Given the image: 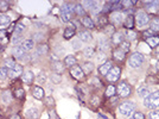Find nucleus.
Wrapping results in <instances>:
<instances>
[{
	"instance_id": "9b49d317",
	"label": "nucleus",
	"mask_w": 159,
	"mask_h": 119,
	"mask_svg": "<svg viewBox=\"0 0 159 119\" xmlns=\"http://www.w3.org/2000/svg\"><path fill=\"white\" fill-rule=\"evenodd\" d=\"M111 69H112V62L111 61H106L99 67V73L101 75H106L107 76V74H108V72Z\"/></svg>"
},
{
	"instance_id": "bf43d9fd",
	"label": "nucleus",
	"mask_w": 159,
	"mask_h": 119,
	"mask_svg": "<svg viewBox=\"0 0 159 119\" xmlns=\"http://www.w3.org/2000/svg\"><path fill=\"white\" fill-rule=\"evenodd\" d=\"M156 68H157V69H158V70H159V61H158V63L156 64Z\"/></svg>"
},
{
	"instance_id": "473e14b6",
	"label": "nucleus",
	"mask_w": 159,
	"mask_h": 119,
	"mask_svg": "<svg viewBox=\"0 0 159 119\" xmlns=\"http://www.w3.org/2000/svg\"><path fill=\"white\" fill-rule=\"evenodd\" d=\"M1 99H2V101H4L5 104H10L11 100H12V94H11V92H8V91L4 92V93L1 94Z\"/></svg>"
},
{
	"instance_id": "72a5a7b5",
	"label": "nucleus",
	"mask_w": 159,
	"mask_h": 119,
	"mask_svg": "<svg viewBox=\"0 0 159 119\" xmlns=\"http://www.w3.org/2000/svg\"><path fill=\"white\" fill-rule=\"evenodd\" d=\"M108 40H106V38H101L99 40V49L100 50H102V51H106L107 49H108Z\"/></svg>"
},
{
	"instance_id": "20e7f679",
	"label": "nucleus",
	"mask_w": 159,
	"mask_h": 119,
	"mask_svg": "<svg viewBox=\"0 0 159 119\" xmlns=\"http://www.w3.org/2000/svg\"><path fill=\"white\" fill-rule=\"evenodd\" d=\"M142 63H144V56L140 53L132 54L129 60H128V64L131 68H140Z\"/></svg>"
},
{
	"instance_id": "5701e85b",
	"label": "nucleus",
	"mask_w": 159,
	"mask_h": 119,
	"mask_svg": "<svg viewBox=\"0 0 159 119\" xmlns=\"http://www.w3.org/2000/svg\"><path fill=\"white\" fill-rule=\"evenodd\" d=\"M48 51H49V47L46 45V44H40L37 47V49H36V55H46L48 54Z\"/></svg>"
},
{
	"instance_id": "0eeeda50",
	"label": "nucleus",
	"mask_w": 159,
	"mask_h": 119,
	"mask_svg": "<svg viewBox=\"0 0 159 119\" xmlns=\"http://www.w3.org/2000/svg\"><path fill=\"white\" fill-rule=\"evenodd\" d=\"M70 74H71V76L73 78H75L76 80H81L84 78V72H83V69H82V67H80V66H74V67H71V69H70Z\"/></svg>"
},
{
	"instance_id": "393cba45",
	"label": "nucleus",
	"mask_w": 159,
	"mask_h": 119,
	"mask_svg": "<svg viewBox=\"0 0 159 119\" xmlns=\"http://www.w3.org/2000/svg\"><path fill=\"white\" fill-rule=\"evenodd\" d=\"M75 64H76V59H75V56H73V55L65 56V59H64V66L74 67Z\"/></svg>"
},
{
	"instance_id": "1a4fd4ad",
	"label": "nucleus",
	"mask_w": 159,
	"mask_h": 119,
	"mask_svg": "<svg viewBox=\"0 0 159 119\" xmlns=\"http://www.w3.org/2000/svg\"><path fill=\"white\" fill-rule=\"evenodd\" d=\"M75 30H76V25H75L74 23L70 21V24L67 26V29H65V31H64V38H65V40H70L71 37H74Z\"/></svg>"
},
{
	"instance_id": "f8f14e48",
	"label": "nucleus",
	"mask_w": 159,
	"mask_h": 119,
	"mask_svg": "<svg viewBox=\"0 0 159 119\" xmlns=\"http://www.w3.org/2000/svg\"><path fill=\"white\" fill-rule=\"evenodd\" d=\"M122 20H123V14H122L121 12L115 11V12H113V13L111 14V21H112L113 24H115V25L121 24Z\"/></svg>"
},
{
	"instance_id": "2f4dec72",
	"label": "nucleus",
	"mask_w": 159,
	"mask_h": 119,
	"mask_svg": "<svg viewBox=\"0 0 159 119\" xmlns=\"http://www.w3.org/2000/svg\"><path fill=\"white\" fill-rule=\"evenodd\" d=\"M151 30L154 32H159V17L157 18H153L151 20Z\"/></svg>"
},
{
	"instance_id": "c9c22d12",
	"label": "nucleus",
	"mask_w": 159,
	"mask_h": 119,
	"mask_svg": "<svg viewBox=\"0 0 159 119\" xmlns=\"http://www.w3.org/2000/svg\"><path fill=\"white\" fill-rule=\"evenodd\" d=\"M115 92H117V88L114 86H108V88L106 89V95L108 98H111V97H113L115 94Z\"/></svg>"
},
{
	"instance_id": "9d476101",
	"label": "nucleus",
	"mask_w": 159,
	"mask_h": 119,
	"mask_svg": "<svg viewBox=\"0 0 159 119\" xmlns=\"http://www.w3.org/2000/svg\"><path fill=\"white\" fill-rule=\"evenodd\" d=\"M23 74V66L20 64H16L13 69H10L8 70V76L11 79H14V78H18Z\"/></svg>"
},
{
	"instance_id": "aec40b11",
	"label": "nucleus",
	"mask_w": 159,
	"mask_h": 119,
	"mask_svg": "<svg viewBox=\"0 0 159 119\" xmlns=\"http://www.w3.org/2000/svg\"><path fill=\"white\" fill-rule=\"evenodd\" d=\"M21 47L25 51H29V50H32L33 47H35V40H25L21 43Z\"/></svg>"
},
{
	"instance_id": "f3484780",
	"label": "nucleus",
	"mask_w": 159,
	"mask_h": 119,
	"mask_svg": "<svg viewBox=\"0 0 159 119\" xmlns=\"http://www.w3.org/2000/svg\"><path fill=\"white\" fill-rule=\"evenodd\" d=\"M13 55L17 57V59H23L24 56H25V50L23 49V47L21 45H17V47H14L13 48Z\"/></svg>"
},
{
	"instance_id": "2eb2a0df",
	"label": "nucleus",
	"mask_w": 159,
	"mask_h": 119,
	"mask_svg": "<svg viewBox=\"0 0 159 119\" xmlns=\"http://www.w3.org/2000/svg\"><path fill=\"white\" fill-rule=\"evenodd\" d=\"M32 95L36 98V99L38 100H42L43 98H44V89L42 88V87H33V89H32Z\"/></svg>"
},
{
	"instance_id": "7ed1b4c3",
	"label": "nucleus",
	"mask_w": 159,
	"mask_h": 119,
	"mask_svg": "<svg viewBox=\"0 0 159 119\" xmlns=\"http://www.w3.org/2000/svg\"><path fill=\"white\" fill-rule=\"evenodd\" d=\"M73 16H74V6L65 4L61 7V18L63 21H65V23L70 21Z\"/></svg>"
},
{
	"instance_id": "c03bdc74",
	"label": "nucleus",
	"mask_w": 159,
	"mask_h": 119,
	"mask_svg": "<svg viewBox=\"0 0 159 119\" xmlns=\"http://www.w3.org/2000/svg\"><path fill=\"white\" fill-rule=\"evenodd\" d=\"M8 10V4L6 1H0V11L1 12H5Z\"/></svg>"
},
{
	"instance_id": "4468645a",
	"label": "nucleus",
	"mask_w": 159,
	"mask_h": 119,
	"mask_svg": "<svg viewBox=\"0 0 159 119\" xmlns=\"http://www.w3.org/2000/svg\"><path fill=\"white\" fill-rule=\"evenodd\" d=\"M134 23H136V18H134V16H132V14H128V16L126 17V19H125L123 25H125V27H126V29H128V30H132V29L134 27Z\"/></svg>"
},
{
	"instance_id": "f257e3e1",
	"label": "nucleus",
	"mask_w": 159,
	"mask_h": 119,
	"mask_svg": "<svg viewBox=\"0 0 159 119\" xmlns=\"http://www.w3.org/2000/svg\"><path fill=\"white\" fill-rule=\"evenodd\" d=\"M144 106L151 110H156L159 107V91L151 93L146 99L144 100Z\"/></svg>"
},
{
	"instance_id": "a18cd8bd",
	"label": "nucleus",
	"mask_w": 159,
	"mask_h": 119,
	"mask_svg": "<svg viewBox=\"0 0 159 119\" xmlns=\"http://www.w3.org/2000/svg\"><path fill=\"white\" fill-rule=\"evenodd\" d=\"M51 79L54 81V83H60L62 78H61V74H52L51 75Z\"/></svg>"
},
{
	"instance_id": "a19ab883",
	"label": "nucleus",
	"mask_w": 159,
	"mask_h": 119,
	"mask_svg": "<svg viewBox=\"0 0 159 119\" xmlns=\"http://www.w3.org/2000/svg\"><path fill=\"white\" fill-rule=\"evenodd\" d=\"M120 4H121V7H131L132 5H134L136 4V1H126V0H122V1H120Z\"/></svg>"
},
{
	"instance_id": "8fccbe9b",
	"label": "nucleus",
	"mask_w": 159,
	"mask_h": 119,
	"mask_svg": "<svg viewBox=\"0 0 159 119\" xmlns=\"http://www.w3.org/2000/svg\"><path fill=\"white\" fill-rule=\"evenodd\" d=\"M133 119H145V116L139 112V111H137V112H134V114H133Z\"/></svg>"
},
{
	"instance_id": "cd10ccee",
	"label": "nucleus",
	"mask_w": 159,
	"mask_h": 119,
	"mask_svg": "<svg viewBox=\"0 0 159 119\" xmlns=\"http://www.w3.org/2000/svg\"><path fill=\"white\" fill-rule=\"evenodd\" d=\"M64 67H65V66H64L62 62H60V61H56V62L54 63V66H52L54 70H55L56 73H58V74H61V73L64 72Z\"/></svg>"
},
{
	"instance_id": "6ab92c4d",
	"label": "nucleus",
	"mask_w": 159,
	"mask_h": 119,
	"mask_svg": "<svg viewBox=\"0 0 159 119\" xmlns=\"http://www.w3.org/2000/svg\"><path fill=\"white\" fill-rule=\"evenodd\" d=\"M146 42H147V44H148L151 48H156V47H158L159 45V36H157V35L151 36V37L146 38Z\"/></svg>"
},
{
	"instance_id": "6e6d98bb",
	"label": "nucleus",
	"mask_w": 159,
	"mask_h": 119,
	"mask_svg": "<svg viewBox=\"0 0 159 119\" xmlns=\"http://www.w3.org/2000/svg\"><path fill=\"white\" fill-rule=\"evenodd\" d=\"M99 101H100V99L99 98H96V97H95V98H93V100H92V102H93L94 105H98V102H99Z\"/></svg>"
},
{
	"instance_id": "4be33fe9",
	"label": "nucleus",
	"mask_w": 159,
	"mask_h": 119,
	"mask_svg": "<svg viewBox=\"0 0 159 119\" xmlns=\"http://www.w3.org/2000/svg\"><path fill=\"white\" fill-rule=\"evenodd\" d=\"M33 79H35V75H33V73H32L31 70L26 72V73L23 75V81H24L26 85H31L32 81H33Z\"/></svg>"
},
{
	"instance_id": "f704fd0d",
	"label": "nucleus",
	"mask_w": 159,
	"mask_h": 119,
	"mask_svg": "<svg viewBox=\"0 0 159 119\" xmlns=\"http://www.w3.org/2000/svg\"><path fill=\"white\" fill-rule=\"evenodd\" d=\"M74 13L77 16H84V8L82 5H76L74 6Z\"/></svg>"
},
{
	"instance_id": "bb28decb",
	"label": "nucleus",
	"mask_w": 159,
	"mask_h": 119,
	"mask_svg": "<svg viewBox=\"0 0 159 119\" xmlns=\"http://www.w3.org/2000/svg\"><path fill=\"white\" fill-rule=\"evenodd\" d=\"M125 51L123 50H121V49H115L114 51H113V56H114V59L118 60V61H122V60L125 59Z\"/></svg>"
},
{
	"instance_id": "a878e982",
	"label": "nucleus",
	"mask_w": 159,
	"mask_h": 119,
	"mask_svg": "<svg viewBox=\"0 0 159 119\" xmlns=\"http://www.w3.org/2000/svg\"><path fill=\"white\" fill-rule=\"evenodd\" d=\"M112 42L114 44H121L123 42V35L121 32H115L113 36H112Z\"/></svg>"
},
{
	"instance_id": "423d86ee",
	"label": "nucleus",
	"mask_w": 159,
	"mask_h": 119,
	"mask_svg": "<svg viewBox=\"0 0 159 119\" xmlns=\"http://www.w3.org/2000/svg\"><path fill=\"white\" fill-rule=\"evenodd\" d=\"M120 75H121V68L120 67H112V69L107 74V80L111 82H115L119 80Z\"/></svg>"
},
{
	"instance_id": "ddd939ff",
	"label": "nucleus",
	"mask_w": 159,
	"mask_h": 119,
	"mask_svg": "<svg viewBox=\"0 0 159 119\" xmlns=\"http://www.w3.org/2000/svg\"><path fill=\"white\" fill-rule=\"evenodd\" d=\"M25 114H26V117L29 119H37L38 116H39V111L36 107H30V108L26 110Z\"/></svg>"
},
{
	"instance_id": "49530a36",
	"label": "nucleus",
	"mask_w": 159,
	"mask_h": 119,
	"mask_svg": "<svg viewBox=\"0 0 159 119\" xmlns=\"http://www.w3.org/2000/svg\"><path fill=\"white\" fill-rule=\"evenodd\" d=\"M121 50H123L125 53H127L128 50H129V43L128 42H122L121 43V48H120Z\"/></svg>"
},
{
	"instance_id": "b1692460",
	"label": "nucleus",
	"mask_w": 159,
	"mask_h": 119,
	"mask_svg": "<svg viewBox=\"0 0 159 119\" xmlns=\"http://www.w3.org/2000/svg\"><path fill=\"white\" fill-rule=\"evenodd\" d=\"M81 23L83 24V26H86V27H88V29H93V27L95 26L94 21H93V19H92L90 17H83V18L81 19Z\"/></svg>"
},
{
	"instance_id": "603ef678",
	"label": "nucleus",
	"mask_w": 159,
	"mask_h": 119,
	"mask_svg": "<svg viewBox=\"0 0 159 119\" xmlns=\"http://www.w3.org/2000/svg\"><path fill=\"white\" fill-rule=\"evenodd\" d=\"M46 104H48L49 106H54V105H55V100L52 99L51 97H48V98H46Z\"/></svg>"
},
{
	"instance_id": "ea45409f",
	"label": "nucleus",
	"mask_w": 159,
	"mask_h": 119,
	"mask_svg": "<svg viewBox=\"0 0 159 119\" xmlns=\"http://www.w3.org/2000/svg\"><path fill=\"white\" fill-rule=\"evenodd\" d=\"M37 81H38V83H45L46 82V75H45V73H39L37 75Z\"/></svg>"
},
{
	"instance_id": "09e8293b",
	"label": "nucleus",
	"mask_w": 159,
	"mask_h": 119,
	"mask_svg": "<svg viewBox=\"0 0 159 119\" xmlns=\"http://www.w3.org/2000/svg\"><path fill=\"white\" fill-rule=\"evenodd\" d=\"M24 89H21V88H19V89H17L16 92H14V97L16 98H23L24 97Z\"/></svg>"
},
{
	"instance_id": "39448f33",
	"label": "nucleus",
	"mask_w": 159,
	"mask_h": 119,
	"mask_svg": "<svg viewBox=\"0 0 159 119\" xmlns=\"http://www.w3.org/2000/svg\"><path fill=\"white\" fill-rule=\"evenodd\" d=\"M118 95L121 98H127L128 95H131V86L127 83V82H120L118 85Z\"/></svg>"
},
{
	"instance_id": "e433bc0d",
	"label": "nucleus",
	"mask_w": 159,
	"mask_h": 119,
	"mask_svg": "<svg viewBox=\"0 0 159 119\" xmlns=\"http://www.w3.org/2000/svg\"><path fill=\"white\" fill-rule=\"evenodd\" d=\"M104 34L108 35V36H113V35L115 34L114 26H112V25H106V27H104Z\"/></svg>"
},
{
	"instance_id": "13d9d810",
	"label": "nucleus",
	"mask_w": 159,
	"mask_h": 119,
	"mask_svg": "<svg viewBox=\"0 0 159 119\" xmlns=\"http://www.w3.org/2000/svg\"><path fill=\"white\" fill-rule=\"evenodd\" d=\"M156 51H157V56H158V59H159V45L157 47V50H156Z\"/></svg>"
},
{
	"instance_id": "f03ea898",
	"label": "nucleus",
	"mask_w": 159,
	"mask_h": 119,
	"mask_svg": "<svg viewBox=\"0 0 159 119\" xmlns=\"http://www.w3.org/2000/svg\"><path fill=\"white\" fill-rule=\"evenodd\" d=\"M134 110H136V105L133 101H125L119 106V112L125 117H131Z\"/></svg>"
},
{
	"instance_id": "79ce46f5",
	"label": "nucleus",
	"mask_w": 159,
	"mask_h": 119,
	"mask_svg": "<svg viewBox=\"0 0 159 119\" xmlns=\"http://www.w3.org/2000/svg\"><path fill=\"white\" fill-rule=\"evenodd\" d=\"M148 119H159V110H153L148 114Z\"/></svg>"
},
{
	"instance_id": "6e6552de",
	"label": "nucleus",
	"mask_w": 159,
	"mask_h": 119,
	"mask_svg": "<svg viewBox=\"0 0 159 119\" xmlns=\"http://www.w3.org/2000/svg\"><path fill=\"white\" fill-rule=\"evenodd\" d=\"M150 21V16L146 12H138L137 14V24L139 26H145Z\"/></svg>"
},
{
	"instance_id": "dca6fc26",
	"label": "nucleus",
	"mask_w": 159,
	"mask_h": 119,
	"mask_svg": "<svg viewBox=\"0 0 159 119\" xmlns=\"http://www.w3.org/2000/svg\"><path fill=\"white\" fill-rule=\"evenodd\" d=\"M79 40L82 42H90L93 40V35L89 31H81L79 34Z\"/></svg>"
},
{
	"instance_id": "a211bd4d",
	"label": "nucleus",
	"mask_w": 159,
	"mask_h": 119,
	"mask_svg": "<svg viewBox=\"0 0 159 119\" xmlns=\"http://www.w3.org/2000/svg\"><path fill=\"white\" fill-rule=\"evenodd\" d=\"M11 23V19L6 14H0V30H4L5 27H7V25Z\"/></svg>"
},
{
	"instance_id": "de8ad7c7",
	"label": "nucleus",
	"mask_w": 159,
	"mask_h": 119,
	"mask_svg": "<svg viewBox=\"0 0 159 119\" xmlns=\"http://www.w3.org/2000/svg\"><path fill=\"white\" fill-rule=\"evenodd\" d=\"M20 40H21V36H20L19 34H16V35L12 37V43H13V44H18Z\"/></svg>"
},
{
	"instance_id": "4d7b16f0",
	"label": "nucleus",
	"mask_w": 159,
	"mask_h": 119,
	"mask_svg": "<svg viewBox=\"0 0 159 119\" xmlns=\"http://www.w3.org/2000/svg\"><path fill=\"white\" fill-rule=\"evenodd\" d=\"M10 119H20V117L18 114H13V116H11V118Z\"/></svg>"
},
{
	"instance_id": "c85d7f7f",
	"label": "nucleus",
	"mask_w": 159,
	"mask_h": 119,
	"mask_svg": "<svg viewBox=\"0 0 159 119\" xmlns=\"http://www.w3.org/2000/svg\"><path fill=\"white\" fill-rule=\"evenodd\" d=\"M83 54H84L86 57H93V56L95 55V48L92 47V45H89V47H87V48L84 49Z\"/></svg>"
},
{
	"instance_id": "3c124183",
	"label": "nucleus",
	"mask_w": 159,
	"mask_h": 119,
	"mask_svg": "<svg viewBox=\"0 0 159 119\" xmlns=\"http://www.w3.org/2000/svg\"><path fill=\"white\" fill-rule=\"evenodd\" d=\"M43 37H44V36H43V34H40V32H36V34L33 35V40H40Z\"/></svg>"
},
{
	"instance_id": "c756f323",
	"label": "nucleus",
	"mask_w": 159,
	"mask_h": 119,
	"mask_svg": "<svg viewBox=\"0 0 159 119\" xmlns=\"http://www.w3.org/2000/svg\"><path fill=\"white\" fill-rule=\"evenodd\" d=\"M82 69H83L84 74H89L90 72H93V69H94V64H93L92 62H86V63H83Z\"/></svg>"
},
{
	"instance_id": "5fc2aeb1",
	"label": "nucleus",
	"mask_w": 159,
	"mask_h": 119,
	"mask_svg": "<svg viewBox=\"0 0 159 119\" xmlns=\"http://www.w3.org/2000/svg\"><path fill=\"white\" fill-rule=\"evenodd\" d=\"M6 36V31L5 30H0V38H4Z\"/></svg>"
},
{
	"instance_id": "864d4df0",
	"label": "nucleus",
	"mask_w": 159,
	"mask_h": 119,
	"mask_svg": "<svg viewBox=\"0 0 159 119\" xmlns=\"http://www.w3.org/2000/svg\"><path fill=\"white\" fill-rule=\"evenodd\" d=\"M73 45H74V49H80V48H81L80 40H74V42H73Z\"/></svg>"
},
{
	"instance_id": "37998d69",
	"label": "nucleus",
	"mask_w": 159,
	"mask_h": 119,
	"mask_svg": "<svg viewBox=\"0 0 159 119\" xmlns=\"http://www.w3.org/2000/svg\"><path fill=\"white\" fill-rule=\"evenodd\" d=\"M25 30V25L24 24H17V26L14 27V31H16V34H21L23 31Z\"/></svg>"
},
{
	"instance_id": "412c9836",
	"label": "nucleus",
	"mask_w": 159,
	"mask_h": 119,
	"mask_svg": "<svg viewBox=\"0 0 159 119\" xmlns=\"http://www.w3.org/2000/svg\"><path fill=\"white\" fill-rule=\"evenodd\" d=\"M150 94H151V93H150V89H148L146 86H140L139 88H138V95L141 97V98L146 99Z\"/></svg>"
},
{
	"instance_id": "7c9ffc66",
	"label": "nucleus",
	"mask_w": 159,
	"mask_h": 119,
	"mask_svg": "<svg viewBox=\"0 0 159 119\" xmlns=\"http://www.w3.org/2000/svg\"><path fill=\"white\" fill-rule=\"evenodd\" d=\"M17 63L14 62V60L13 59H6L5 61H4V67L6 68V69H13L14 68V66H16Z\"/></svg>"
},
{
	"instance_id": "4c0bfd02",
	"label": "nucleus",
	"mask_w": 159,
	"mask_h": 119,
	"mask_svg": "<svg viewBox=\"0 0 159 119\" xmlns=\"http://www.w3.org/2000/svg\"><path fill=\"white\" fill-rule=\"evenodd\" d=\"M107 21H108V19H107L106 16H100V17H98V24H99L100 26H106L107 25Z\"/></svg>"
},
{
	"instance_id": "58836bf2",
	"label": "nucleus",
	"mask_w": 159,
	"mask_h": 119,
	"mask_svg": "<svg viewBox=\"0 0 159 119\" xmlns=\"http://www.w3.org/2000/svg\"><path fill=\"white\" fill-rule=\"evenodd\" d=\"M8 76V69H6L5 67L0 68V80H5Z\"/></svg>"
}]
</instances>
